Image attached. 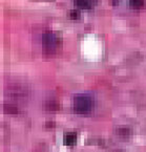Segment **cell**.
Wrapping results in <instances>:
<instances>
[{
  "label": "cell",
  "mask_w": 146,
  "mask_h": 152,
  "mask_svg": "<svg viewBox=\"0 0 146 152\" xmlns=\"http://www.w3.org/2000/svg\"><path fill=\"white\" fill-rule=\"evenodd\" d=\"M95 105V101L90 94H79L74 98V110L77 113L83 114L92 111Z\"/></svg>",
  "instance_id": "cell-1"
},
{
  "label": "cell",
  "mask_w": 146,
  "mask_h": 152,
  "mask_svg": "<svg viewBox=\"0 0 146 152\" xmlns=\"http://www.w3.org/2000/svg\"><path fill=\"white\" fill-rule=\"evenodd\" d=\"M61 46V38L54 31H45L42 35V47L45 54H55Z\"/></svg>",
  "instance_id": "cell-2"
},
{
  "label": "cell",
  "mask_w": 146,
  "mask_h": 152,
  "mask_svg": "<svg viewBox=\"0 0 146 152\" xmlns=\"http://www.w3.org/2000/svg\"><path fill=\"white\" fill-rule=\"evenodd\" d=\"M75 5L79 10H90L92 9V2L90 0H74Z\"/></svg>",
  "instance_id": "cell-3"
},
{
  "label": "cell",
  "mask_w": 146,
  "mask_h": 152,
  "mask_svg": "<svg viewBox=\"0 0 146 152\" xmlns=\"http://www.w3.org/2000/svg\"><path fill=\"white\" fill-rule=\"evenodd\" d=\"M76 137H77V134L75 133V132H67V133L64 135L63 142H64L65 145L73 146L75 143H76Z\"/></svg>",
  "instance_id": "cell-4"
},
{
  "label": "cell",
  "mask_w": 146,
  "mask_h": 152,
  "mask_svg": "<svg viewBox=\"0 0 146 152\" xmlns=\"http://www.w3.org/2000/svg\"><path fill=\"white\" fill-rule=\"evenodd\" d=\"M129 7L134 10H141L145 5V0H129Z\"/></svg>",
  "instance_id": "cell-5"
},
{
  "label": "cell",
  "mask_w": 146,
  "mask_h": 152,
  "mask_svg": "<svg viewBox=\"0 0 146 152\" xmlns=\"http://www.w3.org/2000/svg\"><path fill=\"white\" fill-rule=\"evenodd\" d=\"M79 12L78 11H75V10H73V11L70 12V19H78L79 18Z\"/></svg>",
  "instance_id": "cell-6"
}]
</instances>
